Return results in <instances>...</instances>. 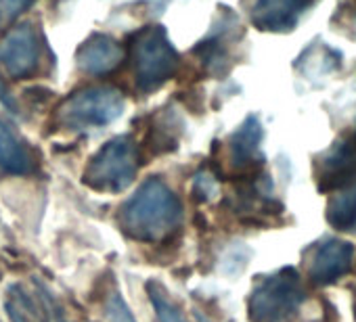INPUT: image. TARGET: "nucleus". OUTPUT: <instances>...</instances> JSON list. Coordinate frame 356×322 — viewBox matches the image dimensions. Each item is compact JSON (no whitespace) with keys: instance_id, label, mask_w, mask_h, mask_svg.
<instances>
[{"instance_id":"obj_5","label":"nucleus","mask_w":356,"mask_h":322,"mask_svg":"<svg viewBox=\"0 0 356 322\" xmlns=\"http://www.w3.org/2000/svg\"><path fill=\"white\" fill-rule=\"evenodd\" d=\"M132 61L136 88L143 94L161 88L176 76L178 65H181V57H178L161 26H147L134 36Z\"/></svg>"},{"instance_id":"obj_16","label":"nucleus","mask_w":356,"mask_h":322,"mask_svg":"<svg viewBox=\"0 0 356 322\" xmlns=\"http://www.w3.org/2000/svg\"><path fill=\"white\" fill-rule=\"evenodd\" d=\"M11 293H15L13 297H9L5 301V310L11 322H38V307L32 301V297L17 285L11 287Z\"/></svg>"},{"instance_id":"obj_18","label":"nucleus","mask_w":356,"mask_h":322,"mask_svg":"<svg viewBox=\"0 0 356 322\" xmlns=\"http://www.w3.org/2000/svg\"><path fill=\"white\" fill-rule=\"evenodd\" d=\"M30 5L32 0H0V32L9 30Z\"/></svg>"},{"instance_id":"obj_9","label":"nucleus","mask_w":356,"mask_h":322,"mask_svg":"<svg viewBox=\"0 0 356 322\" xmlns=\"http://www.w3.org/2000/svg\"><path fill=\"white\" fill-rule=\"evenodd\" d=\"M354 262V245L341 239H325L312 249L308 260V276L314 285L325 287L350 272Z\"/></svg>"},{"instance_id":"obj_14","label":"nucleus","mask_w":356,"mask_h":322,"mask_svg":"<svg viewBox=\"0 0 356 322\" xmlns=\"http://www.w3.org/2000/svg\"><path fill=\"white\" fill-rule=\"evenodd\" d=\"M329 195L325 212L327 224L341 232L356 230V180Z\"/></svg>"},{"instance_id":"obj_21","label":"nucleus","mask_w":356,"mask_h":322,"mask_svg":"<svg viewBox=\"0 0 356 322\" xmlns=\"http://www.w3.org/2000/svg\"><path fill=\"white\" fill-rule=\"evenodd\" d=\"M195 318H197V322H210V320H208V318H206V316H202V314H200V312H197V314H195Z\"/></svg>"},{"instance_id":"obj_19","label":"nucleus","mask_w":356,"mask_h":322,"mask_svg":"<svg viewBox=\"0 0 356 322\" xmlns=\"http://www.w3.org/2000/svg\"><path fill=\"white\" fill-rule=\"evenodd\" d=\"M193 193L197 195L200 201H208L214 193H216V183L210 174H197L195 176V187H193Z\"/></svg>"},{"instance_id":"obj_3","label":"nucleus","mask_w":356,"mask_h":322,"mask_svg":"<svg viewBox=\"0 0 356 322\" xmlns=\"http://www.w3.org/2000/svg\"><path fill=\"white\" fill-rule=\"evenodd\" d=\"M138 172V146L130 134H122L105 142L84 168L82 183L97 193L126 191Z\"/></svg>"},{"instance_id":"obj_20","label":"nucleus","mask_w":356,"mask_h":322,"mask_svg":"<svg viewBox=\"0 0 356 322\" xmlns=\"http://www.w3.org/2000/svg\"><path fill=\"white\" fill-rule=\"evenodd\" d=\"M0 103H3V107H7L11 113H17V101H15L13 92L9 90L7 82L3 80V74H0Z\"/></svg>"},{"instance_id":"obj_22","label":"nucleus","mask_w":356,"mask_h":322,"mask_svg":"<svg viewBox=\"0 0 356 322\" xmlns=\"http://www.w3.org/2000/svg\"><path fill=\"white\" fill-rule=\"evenodd\" d=\"M348 5H350V7H352L354 11H356V0H352V3H348Z\"/></svg>"},{"instance_id":"obj_17","label":"nucleus","mask_w":356,"mask_h":322,"mask_svg":"<svg viewBox=\"0 0 356 322\" xmlns=\"http://www.w3.org/2000/svg\"><path fill=\"white\" fill-rule=\"evenodd\" d=\"M105 310H107V318L111 322H138L130 310V305L126 303L124 295L120 291H113L107 301H105Z\"/></svg>"},{"instance_id":"obj_4","label":"nucleus","mask_w":356,"mask_h":322,"mask_svg":"<svg viewBox=\"0 0 356 322\" xmlns=\"http://www.w3.org/2000/svg\"><path fill=\"white\" fill-rule=\"evenodd\" d=\"M124 94L113 86H86L70 94L55 113V124L70 132L105 128L124 113Z\"/></svg>"},{"instance_id":"obj_11","label":"nucleus","mask_w":356,"mask_h":322,"mask_svg":"<svg viewBox=\"0 0 356 322\" xmlns=\"http://www.w3.org/2000/svg\"><path fill=\"white\" fill-rule=\"evenodd\" d=\"M124 57H126L124 49L107 34H92L80 44L76 53L80 71L88 76H97V78L109 76L111 71H115L122 65Z\"/></svg>"},{"instance_id":"obj_2","label":"nucleus","mask_w":356,"mask_h":322,"mask_svg":"<svg viewBox=\"0 0 356 322\" xmlns=\"http://www.w3.org/2000/svg\"><path fill=\"white\" fill-rule=\"evenodd\" d=\"M308 291L293 268L262 276L250 293V322H296Z\"/></svg>"},{"instance_id":"obj_10","label":"nucleus","mask_w":356,"mask_h":322,"mask_svg":"<svg viewBox=\"0 0 356 322\" xmlns=\"http://www.w3.org/2000/svg\"><path fill=\"white\" fill-rule=\"evenodd\" d=\"M312 5L314 0H256L250 19L260 32L287 34Z\"/></svg>"},{"instance_id":"obj_1","label":"nucleus","mask_w":356,"mask_h":322,"mask_svg":"<svg viewBox=\"0 0 356 322\" xmlns=\"http://www.w3.org/2000/svg\"><path fill=\"white\" fill-rule=\"evenodd\" d=\"M183 220V203L157 176L147 178L120 207V228L126 237L140 243L168 239Z\"/></svg>"},{"instance_id":"obj_7","label":"nucleus","mask_w":356,"mask_h":322,"mask_svg":"<svg viewBox=\"0 0 356 322\" xmlns=\"http://www.w3.org/2000/svg\"><path fill=\"white\" fill-rule=\"evenodd\" d=\"M264 138L262 124L256 115L245 117V121L231 134L227 142V157L231 168L241 178H254L262 172L264 155L260 151Z\"/></svg>"},{"instance_id":"obj_8","label":"nucleus","mask_w":356,"mask_h":322,"mask_svg":"<svg viewBox=\"0 0 356 322\" xmlns=\"http://www.w3.org/2000/svg\"><path fill=\"white\" fill-rule=\"evenodd\" d=\"M0 63L11 78L26 80L34 76L40 63V42L30 24L15 26L0 44Z\"/></svg>"},{"instance_id":"obj_6","label":"nucleus","mask_w":356,"mask_h":322,"mask_svg":"<svg viewBox=\"0 0 356 322\" xmlns=\"http://www.w3.org/2000/svg\"><path fill=\"white\" fill-rule=\"evenodd\" d=\"M314 180L321 193H333L356 180V132L337 138L314 157Z\"/></svg>"},{"instance_id":"obj_12","label":"nucleus","mask_w":356,"mask_h":322,"mask_svg":"<svg viewBox=\"0 0 356 322\" xmlns=\"http://www.w3.org/2000/svg\"><path fill=\"white\" fill-rule=\"evenodd\" d=\"M0 170L11 176L38 172V155L5 119H0Z\"/></svg>"},{"instance_id":"obj_15","label":"nucleus","mask_w":356,"mask_h":322,"mask_svg":"<svg viewBox=\"0 0 356 322\" xmlns=\"http://www.w3.org/2000/svg\"><path fill=\"white\" fill-rule=\"evenodd\" d=\"M147 289V295H149V301L155 310V318L157 322H187V318L183 316L181 307H178L165 293V289L155 282V280H149L145 285Z\"/></svg>"},{"instance_id":"obj_13","label":"nucleus","mask_w":356,"mask_h":322,"mask_svg":"<svg viewBox=\"0 0 356 322\" xmlns=\"http://www.w3.org/2000/svg\"><path fill=\"white\" fill-rule=\"evenodd\" d=\"M237 26V19L231 17V24H222V30H216L208 40H204L195 49V53L202 55V63L206 65L208 74L225 76L231 69V32Z\"/></svg>"}]
</instances>
